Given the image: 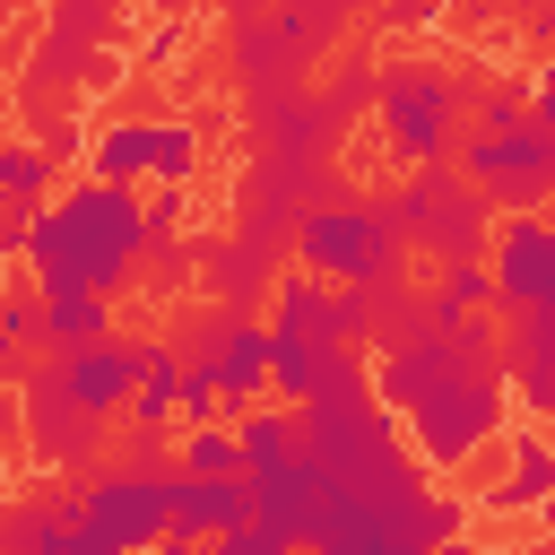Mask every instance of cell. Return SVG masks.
Returning a JSON list of instances; mask_svg holds the SVG:
<instances>
[{
	"mask_svg": "<svg viewBox=\"0 0 555 555\" xmlns=\"http://www.w3.org/2000/svg\"><path fill=\"white\" fill-rule=\"evenodd\" d=\"M555 494V442L546 434H512V477L486 494V512H538Z\"/></svg>",
	"mask_w": 555,
	"mask_h": 555,
	"instance_id": "7402d4cb",
	"label": "cell"
},
{
	"mask_svg": "<svg viewBox=\"0 0 555 555\" xmlns=\"http://www.w3.org/2000/svg\"><path fill=\"white\" fill-rule=\"evenodd\" d=\"M43 191H52V156H43L35 139H9V147H0V199H9V251H17V243H26V225H35L43 208H52Z\"/></svg>",
	"mask_w": 555,
	"mask_h": 555,
	"instance_id": "d6986e66",
	"label": "cell"
},
{
	"mask_svg": "<svg viewBox=\"0 0 555 555\" xmlns=\"http://www.w3.org/2000/svg\"><path fill=\"white\" fill-rule=\"evenodd\" d=\"M538 529H546V538H555V494H546V503H538Z\"/></svg>",
	"mask_w": 555,
	"mask_h": 555,
	"instance_id": "4dcf8cb0",
	"label": "cell"
},
{
	"mask_svg": "<svg viewBox=\"0 0 555 555\" xmlns=\"http://www.w3.org/2000/svg\"><path fill=\"white\" fill-rule=\"evenodd\" d=\"M43 338H52V356L113 338V295H95V286H43Z\"/></svg>",
	"mask_w": 555,
	"mask_h": 555,
	"instance_id": "44dd1931",
	"label": "cell"
},
{
	"mask_svg": "<svg viewBox=\"0 0 555 555\" xmlns=\"http://www.w3.org/2000/svg\"><path fill=\"white\" fill-rule=\"evenodd\" d=\"M208 9H225V17H251V9H260V0H208Z\"/></svg>",
	"mask_w": 555,
	"mask_h": 555,
	"instance_id": "f546056e",
	"label": "cell"
},
{
	"mask_svg": "<svg viewBox=\"0 0 555 555\" xmlns=\"http://www.w3.org/2000/svg\"><path fill=\"white\" fill-rule=\"evenodd\" d=\"M173 52H182V26H156V35L139 43V61H173Z\"/></svg>",
	"mask_w": 555,
	"mask_h": 555,
	"instance_id": "f1b7e54d",
	"label": "cell"
},
{
	"mask_svg": "<svg viewBox=\"0 0 555 555\" xmlns=\"http://www.w3.org/2000/svg\"><path fill=\"white\" fill-rule=\"evenodd\" d=\"M486 269H494V304H503V312H538V304H555V225H546L538 208H512V217L494 225Z\"/></svg>",
	"mask_w": 555,
	"mask_h": 555,
	"instance_id": "30bf717a",
	"label": "cell"
},
{
	"mask_svg": "<svg viewBox=\"0 0 555 555\" xmlns=\"http://www.w3.org/2000/svg\"><path fill=\"white\" fill-rule=\"evenodd\" d=\"M87 529V486H26L0 512V555H78Z\"/></svg>",
	"mask_w": 555,
	"mask_h": 555,
	"instance_id": "5bb4252c",
	"label": "cell"
},
{
	"mask_svg": "<svg viewBox=\"0 0 555 555\" xmlns=\"http://www.w3.org/2000/svg\"><path fill=\"white\" fill-rule=\"evenodd\" d=\"M52 364H61L69 399H78L87 416L121 425V416L139 408V338H95V347H61Z\"/></svg>",
	"mask_w": 555,
	"mask_h": 555,
	"instance_id": "7c38bea8",
	"label": "cell"
},
{
	"mask_svg": "<svg viewBox=\"0 0 555 555\" xmlns=\"http://www.w3.org/2000/svg\"><path fill=\"white\" fill-rule=\"evenodd\" d=\"M486 182L468 173V165H408V182L390 191V217H399V234H408V251H425V260H486L494 251V234H486Z\"/></svg>",
	"mask_w": 555,
	"mask_h": 555,
	"instance_id": "5b68a950",
	"label": "cell"
},
{
	"mask_svg": "<svg viewBox=\"0 0 555 555\" xmlns=\"http://www.w3.org/2000/svg\"><path fill=\"white\" fill-rule=\"evenodd\" d=\"M295 260L338 278V286H390L399 260H408V234L390 217V199H356V191H330L304 208L295 225Z\"/></svg>",
	"mask_w": 555,
	"mask_h": 555,
	"instance_id": "277c9868",
	"label": "cell"
},
{
	"mask_svg": "<svg viewBox=\"0 0 555 555\" xmlns=\"http://www.w3.org/2000/svg\"><path fill=\"white\" fill-rule=\"evenodd\" d=\"M529 113H538V121H555V61L529 78Z\"/></svg>",
	"mask_w": 555,
	"mask_h": 555,
	"instance_id": "83f0119b",
	"label": "cell"
},
{
	"mask_svg": "<svg viewBox=\"0 0 555 555\" xmlns=\"http://www.w3.org/2000/svg\"><path fill=\"white\" fill-rule=\"evenodd\" d=\"M182 382H191V356L173 338H139V425H182Z\"/></svg>",
	"mask_w": 555,
	"mask_h": 555,
	"instance_id": "ffe728a7",
	"label": "cell"
},
{
	"mask_svg": "<svg viewBox=\"0 0 555 555\" xmlns=\"http://www.w3.org/2000/svg\"><path fill=\"white\" fill-rule=\"evenodd\" d=\"M373 382L399 408V425L416 434V451L434 468H460L468 451H486V434H503L512 408V338L486 330V312L425 295H382V338H373Z\"/></svg>",
	"mask_w": 555,
	"mask_h": 555,
	"instance_id": "6da1fadb",
	"label": "cell"
},
{
	"mask_svg": "<svg viewBox=\"0 0 555 555\" xmlns=\"http://www.w3.org/2000/svg\"><path fill=\"white\" fill-rule=\"evenodd\" d=\"M17 260L35 269V286H95V295H121L130 269L147 260V199H139V182L95 173V182L61 191V199L26 225Z\"/></svg>",
	"mask_w": 555,
	"mask_h": 555,
	"instance_id": "7a4b0ae2",
	"label": "cell"
},
{
	"mask_svg": "<svg viewBox=\"0 0 555 555\" xmlns=\"http://www.w3.org/2000/svg\"><path fill=\"white\" fill-rule=\"evenodd\" d=\"M373 113H382V139H390L399 165H434V156L460 147V87H451L442 61H416V52L382 61Z\"/></svg>",
	"mask_w": 555,
	"mask_h": 555,
	"instance_id": "8992f818",
	"label": "cell"
},
{
	"mask_svg": "<svg viewBox=\"0 0 555 555\" xmlns=\"http://www.w3.org/2000/svg\"><path fill=\"white\" fill-rule=\"evenodd\" d=\"M173 460L191 468V477H243V425H182V442H173Z\"/></svg>",
	"mask_w": 555,
	"mask_h": 555,
	"instance_id": "cb8c5ba5",
	"label": "cell"
},
{
	"mask_svg": "<svg viewBox=\"0 0 555 555\" xmlns=\"http://www.w3.org/2000/svg\"><path fill=\"white\" fill-rule=\"evenodd\" d=\"M460 165L486 182L494 208H546L555 199V130L529 113L512 130H468L460 139Z\"/></svg>",
	"mask_w": 555,
	"mask_h": 555,
	"instance_id": "ba28073f",
	"label": "cell"
},
{
	"mask_svg": "<svg viewBox=\"0 0 555 555\" xmlns=\"http://www.w3.org/2000/svg\"><path fill=\"white\" fill-rule=\"evenodd\" d=\"M208 373H217V390H225V408H251L260 390H278V321H234L225 330V347L208 356Z\"/></svg>",
	"mask_w": 555,
	"mask_h": 555,
	"instance_id": "e0dca14e",
	"label": "cell"
},
{
	"mask_svg": "<svg viewBox=\"0 0 555 555\" xmlns=\"http://www.w3.org/2000/svg\"><path fill=\"white\" fill-rule=\"evenodd\" d=\"M173 477H182V460L165 451V425H130L121 460L78 477V486H87V529H78V555L165 546V520H173Z\"/></svg>",
	"mask_w": 555,
	"mask_h": 555,
	"instance_id": "3957f363",
	"label": "cell"
},
{
	"mask_svg": "<svg viewBox=\"0 0 555 555\" xmlns=\"http://www.w3.org/2000/svg\"><path fill=\"white\" fill-rule=\"evenodd\" d=\"M434 295H442V304H460V312H486V304H494V269H486V260H442Z\"/></svg>",
	"mask_w": 555,
	"mask_h": 555,
	"instance_id": "d4e9b609",
	"label": "cell"
},
{
	"mask_svg": "<svg viewBox=\"0 0 555 555\" xmlns=\"http://www.w3.org/2000/svg\"><path fill=\"white\" fill-rule=\"evenodd\" d=\"M512 321H520L512 330V390H520L529 416H555V304L512 312Z\"/></svg>",
	"mask_w": 555,
	"mask_h": 555,
	"instance_id": "ac0fdd59",
	"label": "cell"
},
{
	"mask_svg": "<svg viewBox=\"0 0 555 555\" xmlns=\"http://www.w3.org/2000/svg\"><path fill=\"white\" fill-rule=\"evenodd\" d=\"M251 486H260V520H278L286 546H312V520H321V503H330V468H321V451L304 442V451H286L278 468H260Z\"/></svg>",
	"mask_w": 555,
	"mask_h": 555,
	"instance_id": "9a60e30c",
	"label": "cell"
},
{
	"mask_svg": "<svg viewBox=\"0 0 555 555\" xmlns=\"http://www.w3.org/2000/svg\"><path fill=\"white\" fill-rule=\"evenodd\" d=\"M156 9H191V0H156Z\"/></svg>",
	"mask_w": 555,
	"mask_h": 555,
	"instance_id": "1f68e13d",
	"label": "cell"
},
{
	"mask_svg": "<svg viewBox=\"0 0 555 555\" xmlns=\"http://www.w3.org/2000/svg\"><path fill=\"white\" fill-rule=\"evenodd\" d=\"M43 356H52V338H43V286H9L0 295V364H9V382L26 364H43Z\"/></svg>",
	"mask_w": 555,
	"mask_h": 555,
	"instance_id": "603a6c76",
	"label": "cell"
},
{
	"mask_svg": "<svg viewBox=\"0 0 555 555\" xmlns=\"http://www.w3.org/2000/svg\"><path fill=\"white\" fill-rule=\"evenodd\" d=\"M113 26H121V9L113 0H52V26H43V43H35V61H26V87L43 95V87H95V78H113Z\"/></svg>",
	"mask_w": 555,
	"mask_h": 555,
	"instance_id": "9c48e42d",
	"label": "cell"
},
{
	"mask_svg": "<svg viewBox=\"0 0 555 555\" xmlns=\"http://www.w3.org/2000/svg\"><path fill=\"white\" fill-rule=\"evenodd\" d=\"M191 165H199L191 121H113L95 139V173L113 182H191Z\"/></svg>",
	"mask_w": 555,
	"mask_h": 555,
	"instance_id": "8fae6325",
	"label": "cell"
},
{
	"mask_svg": "<svg viewBox=\"0 0 555 555\" xmlns=\"http://www.w3.org/2000/svg\"><path fill=\"white\" fill-rule=\"evenodd\" d=\"M442 0H390V26H434Z\"/></svg>",
	"mask_w": 555,
	"mask_h": 555,
	"instance_id": "4316f807",
	"label": "cell"
},
{
	"mask_svg": "<svg viewBox=\"0 0 555 555\" xmlns=\"http://www.w3.org/2000/svg\"><path fill=\"white\" fill-rule=\"evenodd\" d=\"M199 269L217 286V304H251V295H278V243L251 225V234H208L199 243Z\"/></svg>",
	"mask_w": 555,
	"mask_h": 555,
	"instance_id": "2e32d148",
	"label": "cell"
},
{
	"mask_svg": "<svg viewBox=\"0 0 555 555\" xmlns=\"http://www.w3.org/2000/svg\"><path fill=\"white\" fill-rule=\"evenodd\" d=\"M17 434H26V451H35L43 468H69V477H87L95 451H104V416H87V408L69 399L61 364H26V373H17Z\"/></svg>",
	"mask_w": 555,
	"mask_h": 555,
	"instance_id": "52a82bcc",
	"label": "cell"
},
{
	"mask_svg": "<svg viewBox=\"0 0 555 555\" xmlns=\"http://www.w3.org/2000/svg\"><path fill=\"white\" fill-rule=\"evenodd\" d=\"M512 121H529V95H512V87H486V95H477V130H512Z\"/></svg>",
	"mask_w": 555,
	"mask_h": 555,
	"instance_id": "484cf974",
	"label": "cell"
},
{
	"mask_svg": "<svg viewBox=\"0 0 555 555\" xmlns=\"http://www.w3.org/2000/svg\"><path fill=\"white\" fill-rule=\"evenodd\" d=\"M260 512V486H251V468L243 477H173V520H165V546H217L225 529H243Z\"/></svg>",
	"mask_w": 555,
	"mask_h": 555,
	"instance_id": "4fadbf2b",
	"label": "cell"
}]
</instances>
